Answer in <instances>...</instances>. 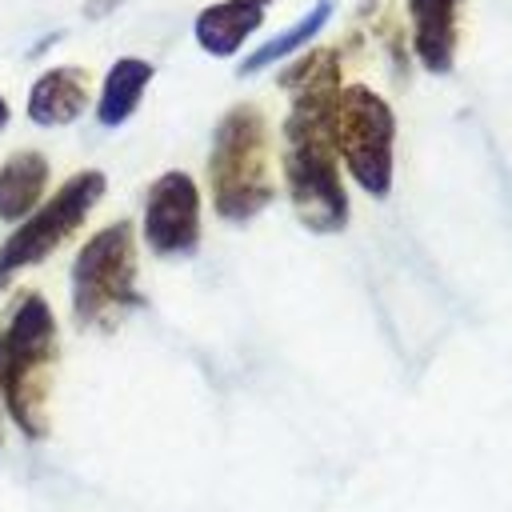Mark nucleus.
I'll return each mask as SVG.
<instances>
[{
    "mask_svg": "<svg viewBox=\"0 0 512 512\" xmlns=\"http://www.w3.org/2000/svg\"><path fill=\"white\" fill-rule=\"evenodd\" d=\"M284 88H296V104L284 120V180L296 204V216L312 232H340L348 224V196L336 176V56L316 52L304 64L280 76Z\"/></svg>",
    "mask_w": 512,
    "mask_h": 512,
    "instance_id": "nucleus-1",
    "label": "nucleus"
},
{
    "mask_svg": "<svg viewBox=\"0 0 512 512\" xmlns=\"http://www.w3.org/2000/svg\"><path fill=\"white\" fill-rule=\"evenodd\" d=\"M212 200L224 220H248L272 200L268 176V124L252 104L232 108L212 140Z\"/></svg>",
    "mask_w": 512,
    "mask_h": 512,
    "instance_id": "nucleus-2",
    "label": "nucleus"
},
{
    "mask_svg": "<svg viewBox=\"0 0 512 512\" xmlns=\"http://www.w3.org/2000/svg\"><path fill=\"white\" fill-rule=\"evenodd\" d=\"M8 360H4V380H0V396L12 412V420L28 432L40 436L44 432V368L52 364L56 352V320L52 308L44 304V296H24L12 312L8 324Z\"/></svg>",
    "mask_w": 512,
    "mask_h": 512,
    "instance_id": "nucleus-3",
    "label": "nucleus"
},
{
    "mask_svg": "<svg viewBox=\"0 0 512 512\" xmlns=\"http://www.w3.org/2000/svg\"><path fill=\"white\" fill-rule=\"evenodd\" d=\"M136 300V244L132 224L100 228L72 264V308L80 324H104Z\"/></svg>",
    "mask_w": 512,
    "mask_h": 512,
    "instance_id": "nucleus-4",
    "label": "nucleus"
},
{
    "mask_svg": "<svg viewBox=\"0 0 512 512\" xmlns=\"http://www.w3.org/2000/svg\"><path fill=\"white\" fill-rule=\"evenodd\" d=\"M336 148L352 172V180L372 192L384 196L392 188V136H396V120L392 108L364 84H352L336 96Z\"/></svg>",
    "mask_w": 512,
    "mask_h": 512,
    "instance_id": "nucleus-5",
    "label": "nucleus"
},
{
    "mask_svg": "<svg viewBox=\"0 0 512 512\" xmlns=\"http://www.w3.org/2000/svg\"><path fill=\"white\" fill-rule=\"evenodd\" d=\"M104 188H108L104 172H80V176L64 180L60 192H56L40 212H32V216L0 244V288H4L20 268H28V264L44 260L48 252H56V248L64 244V236H72V232L84 224V216H88L92 204L104 196Z\"/></svg>",
    "mask_w": 512,
    "mask_h": 512,
    "instance_id": "nucleus-6",
    "label": "nucleus"
},
{
    "mask_svg": "<svg viewBox=\"0 0 512 512\" xmlns=\"http://www.w3.org/2000/svg\"><path fill=\"white\" fill-rule=\"evenodd\" d=\"M144 240L156 256H184L200 240V192L188 172H164L148 188Z\"/></svg>",
    "mask_w": 512,
    "mask_h": 512,
    "instance_id": "nucleus-7",
    "label": "nucleus"
},
{
    "mask_svg": "<svg viewBox=\"0 0 512 512\" xmlns=\"http://www.w3.org/2000/svg\"><path fill=\"white\" fill-rule=\"evenodd\" d=\"M88 108V72L84 68H52L28 92V116L36 124H72Z\"/></svg>",
    "mask_w": 512,
    "mask_h": 512,
    "instance_id": "nucleus-8",
    "label": "nucleus"
},
{
    "mask_svg": "<svg viewBox=\"0 0 512 512\" xmlns=\"http://www.w3.org/2000/svg\"><path fill=\"white\" fill-rule=\"evenodd\" d=\"M264 20L256 0H224L196 16V40L208 56H232Z\"/></svg>",
    "mask_w": 512,
    "mask_h": 512,
    "instance_id": "nucleus-9",
    "label": "nucleus"
},
{
    "mask_svg": "<svg viewBox=\"0 0 512 512\" xmlns=\"http://www.w3.org/2000/svg\"><path fill=\"white\" fill-rule=\"evenodd\" d=\"M416 24V56L428 72H448L456 52V4L460 0H408Z\"/></svg>",
    "mask_w": 512,
    "mask_h": 512,
    "instance_id": "nucleus-10",
    "label": "nucleus"
},
{
    "mask_svg": "<svg viewBox=\"0 0 512 512\" xmlns=\"http://www.w3.org/2000/svg\"><path fill=\"white\" fill-rule=\"evenodd\" d=\"M48 184V160L40 152H16L0 164V220H20L40 204Z\"/></svg>",
    "mask_w": 512,
    "mask_h": 512,
    "instance_id": "nucleus-11",
    "label": "nucleus"
},
{
    "mask_svg": "<svg viewBox=\"0 0 512 512\" xmlns=\"http://www.w3.org/2000/svg\"><path fill=\"white\" fill-rule=\"evenodd\" d=\"M148 80H152V64H148V60H136V56L116 60V64L108 68V76H104V92H100V104H96V120L108 124V128L124 124V120L136 112V104H140Z\"/></svg>",
    "mask_w": 512,
    "mask_h": 512,
    "instance_id": "nucleus-12",
    "label": "nucleus"
},
{
    "mask_svg": "<svg viewBox=\"0 0 512 512\" xmlns=\"http://www.w3.org/2000/svg\"><path fill=\"white\" fill-rule=\"evenodd\" d=\"M328 16H332V0H320L304 20H296L292 28H284L280 36H272L268 44H260V48L240 64V72H244V76H252V72H260V68H268V64H276V60L292 56L300 44H308V40L324 28V20H328Z\"/></svg>",
    "mask_w": 512,
    "mask_h": 512,
    "instance_id": "nucleus-13",
    "label": "nucleus"
},
{
    "mask_svg": "<svg viewBox=\"0 0 512 512\" xmlns=\"http://www.w3.org/2000/svg\"><path fill=\"white\" fill-rule=\"evenodd\" d=\"M4 360H8V336L0 332V380H4Z\"/></svg>",
    "mask_w": 512,
    "mask_h": 512,
    "instance_id": "nucleus-14",
    "label": "nucleus"
},
{
    "mask_svg": "<svg viewBox=\"0 0 512 512\" xmlns=\"http://www.w3.org/2000/svg\"><path fill=\"white\" fill-rule=\"evenodd\" d=\"M4 124H8V104L0 100V128H4Z\"/></svg>",
    "mask_w": 512,
    "mask_h": 512,
    "instance_id": "nucleus-15",
    "label": "nucleus"
},
{
    "mask_svg": "<svg viewBox=\"0 0 512 512\" xmlns=\"http://www.w3.org/2000/svg\"><path fill=\"white\" fill-rule=\"evenodd\" d=\"M256 4H260V8H264V4H268V0H256Z\"/></svg>",
    "mask_w": 512,
    "mask_h": 512,
    "instance_id": "nucleus-16",
    "label": "nucleus"
}]
</instances>
